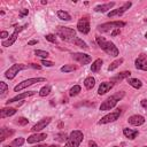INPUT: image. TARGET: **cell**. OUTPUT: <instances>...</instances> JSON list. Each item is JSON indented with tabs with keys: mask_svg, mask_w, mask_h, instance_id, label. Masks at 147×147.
<instances>
[{
	"mask_svg": "<svg viewBox=\"0 0 147 147\" xmlns=\"http://www.w3.org/2000/svg\"><path fill=\"white\" fill-rule=\"evenodd\" d=\"M16 113V109L15 108H3L0 110V117L1 118H5V117H9L12 115H14Z\"/></svg>",
	"mask_w": 147,
	"mask_h": 147,
	"instance_id": "obj_23",
	"label": "cell"
},
{
	"mask_svg": "<svg viewBox=\"0 0 147 147\" xmlns=\"http://www.w3.org/2000/svg\"><path fill=\"white\" fill-rule=\"evenodd\" d=\"M89 147H98V145H97L93 140H90V141H89Z\"/></svg>",
	"mask_w": 147,
	"mask_h": 147,
	"instance_id": "obj_44",
	"label": "cell"
},
{
	"mask_svg": "<svg viewBox=\"0 0 147 147\" xmlns=\"http://www.w3.org/2000/svg\"><path fill=\"white\" fill-rule=\"evenodd\" d=\"M48 147H60L59 145H51V146H48Z\"/></svg>",
	"mask_w": 147,
	"mask_h": 147,
	"instance_id": "obj_48",
	"label": "cell"
},
{
	"mask_svg": "<svg viewBox=\"0 0 147 147\" xmlns=\"http://www.w3.org/2000/svg\"><path fill=\"white\" fill-rule=\"evenodd\" d=\"M123 133H124V136H125L126 138H129L130 140L136 139V138H137V136L139 134L138 130H131V129H128V128L123 129Z\"/></svg>",
	"mask_w": 147,
	"mask_h": 147,
	"instance_id": "obj_22",
	"label": "cell"
},
{
	"mask_svg": "<svg viewBox=\"0 0 147 147\" xmlns=\"http://www.w3.org/2000/svg\"><path fill=\"white\" fill-rule=\"evenodd\" d=\"M114 147H118V146H114Z\"/></svg>",
	"mask_w": 147,
	"mask_h": 147,
	"instance_id": "obj_52",
	"label": "cell"
},
{
	"mask_svg": "<svg viewBox=\"0 0 147 147\" xmlns=\"http://www.w3.org/2000/svg\"><path fill=\"white\" fill-rule=\"evenodd\" d=\"M41 82H46V78L44 77H37V78H30V80H27V81H23L22 83H20L19 85H16L14 88V91L15 92H20L22 91L23 89L30 86V85H33L35 83H41Z\"/></svg>",
	"mask_w": 147,
	"mask_h": 147,
	"instance_id": "obj_7",
	"label": "cell"
},
{
	"mask_svg": "<svg viewBox=\"0 0 147 147\" xmlns=\"http://www.w3.org/2000/svg\"><path fill=\"white\" fill-rule=\"evenodd\" d=\"M29 14V11L27 9V8H23V9H21V12H20V17H23V16H25V15H28Z\"/></svg>",
	"mask_w": 147,
	"mask_h": 147,
	"instance_id": "obj_40",
	"label": "cell"
},
{
	"mask_svg": "<svg viewBox=\"0 0 147 147\" xmlns=\"http://www.w3.org/2000/svg\"><path fill=\"white\" fill-rule=\"evenodd\" d=\"M128 122L134 126H140L145 123V117L141 115H132L131 117H129Z\"/></svg>",
	"mask_w": 147,
	"mask_h": 147,
	"instance_id": "obj_16",
	"label": "cell"
},
{
	"mask_svg": "<svg viewBox=\"0 0 147 147\" xmlns=\"http://www.w3.org/2000/svg\"><path fill=\"white\" fill-rule=\"evenodd\" d=\"M131 3H125L122 7H120V8H117V9H113L112 12H109L108 13V17H114V16H121L124 12H126L130 7H131Z\"/></svg>",
	"mask_w": 147,
	"mask_h": 147,
	"instance_id": "obj_13",
	"label": "cell"
},
{
	"mask_svg": "<svg viewBox=\"0 0 147 147\" xmlns=\"http://www.w3.org/2000/svg\"><path fill=\"white\" fill-rule=\"evenodd\" d=\"M97 43H98V45L101 47V49H104L108 55H110V56H118L120 51H118V48L115 46L114 43L108 41V40H106L104 37H100V36L97 37Z\"/></svg>",
	"mask_w": 147,
	"mask_h": 147,
	"instance_id": "obj_1",
	"label": "cell"
},
{
	"mask_svg": "<svg viewBox=\"0 0 147 147\" xmlns=\"http://www.w3.org/2000/svg\"><path fill=\"white\" fill-rule=\"evenodd\" d=\"M145 147H147V146H145Z\"/></svg>",
	"mask_w": 147,
	"mask_h": 147,
	"instance_id": "obj_53",
	"label": "cell"
},
{
	"mask_svg": "<svg viewBox=\"0 0 147 147\" xmlns=\"http://www.w3.org/2000/svg\"><path fill=\"white\" fill-rule=\"evenodd\" d=\"M94 85H96V80H94L92 76H89V77L85 78V81H84V86H85L88 90H92Z\"/></svg>",
	"mask_w": 147,
	"mask_h": 147,
	"instance_id": "obj_24",
	"label": "cell"
},
{
	"mask_svg": "<svg viewBox=\"0 0 147 147\" xmlns=\"http://www.w3.org/2000/svg\"><path fill=\"white\" fill-rule=\"evenodd\" d=\"M134 65H136V68L139 69V70L147 71V55H146V54H140V55L136 59Z\"/></svg>",
	"mask_w": 147,
	"mask_h": 147,
	"instance_id": "obj_11",
	"label": "cell"
},
{
	"mask_svg": "<svg viewBox=\"0 0 147 147\" xmlns=\"http://www.w3.org/2000/svg\"><path fill=\"white\" fill-rule=\"evenodd\" d=\"M29 67H31V68H35V69H37V70H40V69H41V67H40V65H37V64H35V63H31V64H29Z\"/></svg>",
	"mask_w": 147,
	"mask_h": 147,
	"instance_id": "obj_42",
	"label": "cell"
},
{
	"mask_svg": "<svg viewBox=\"0 0 147 147\" xmlns=\"http://www.w3.org/2000/svg\"><path fill=\"white\" fill-rule=\"evenodd\" d=\"M57 17L62 21H70V19H71L70 14L68 12H64V11H59L57 12Z\"/></svg>",
	"mask_w": 147,
	"mask_h": 147,
	"instance_id": "obj_27",
	"label": "cell"
},
{
	"mask_svg": "<svg viewBox=\"0 0 147 147\" xmlns=\"http://www.w3.org/2000/svg\"><path fill=\"white\" fill-rule=\"evenodd\" d=\"M47 138V134L46 133H35V134H31L30 137H28V144H35V142H39V141H43Z\"/></svg>",
	"mask_w": 147,
	"mask_h": 147,
	"instance_id": "obj_17",
	"label": "cell"
},
{
	"mask_svg": "<svg viewBox=\"0 0 147 147\" xmlns=\"http://www.w3.org/2000/svg\"><path fill=\"white\" fill-rule=\"evenodd\" d=\"M33 147H48L46 145H37V146H33Z\"/></svg>",
	"mask_w": 147,
	"mask_h": 147,
	"instance_id": "obj_47",
	"label": "cell"
},
{
	"mask_svg": "<svg viewBox=\"0 0 147 147\" xmlns=\"http://www.w3.org/2000/svg\"><path fill=\"white\" fill-rule=\"evenodd\" d=\"M125 23L122 22V21H113V22H108V23H104L98 27V30L100 32H109L112 30H115V29H120L122 27H124Z\"/></svg>",
	"mask_w": 147,
	"mask_h": 147,
	"instance_id": "obj_5",
	"label": "cell"
},
{
	"mask_svg": "<svg viewBox=\"0 0 147 147\" xmlns=\"http://www.w3.org/2000/svg\"><path fill=\"white\" fill-rule=\"evenodd\" d=\"M28 123H29V121H28L25 117H20V118H17V124H19V125L24 126V125H27Z\"/></svg>",
	"mask_w": 147,
	"mask_h": 147,
	"instance_id": "obj_37",
	"label": "cell"
},
{
	"mask_svg": "<svg viewBox=\"0 0 147 147\" xmlns=\"http://www.w3.org/2000/svg\"><path fill=\"white\" fill-rule=\"evenodd\" d=\"M33 94H36L35 91H28V92H24V93H21V94H17V96L11 98L8 101H6V104L9 105V104L16 102V101H20V100H22V99H24V98H27V97H31V96H33Z\"/></svg>",
	"mask_w": 147,
	"mask_h": 147,
	"instance_id": "obj_15",
	"label": "cell"
},
{
	"mask_svg": "<svg viewBox=\"0 0 147 147\" xmlns=\"http://www.w3.org/2000/svg\"><path fill=\"white\" fill-rule=\"evenodd\" d=\"M41 64H44L45 67H53V65H54V63H53L52 61H47V60H45V59L41 60Z\"/></svg>",
	"mask_w": 147,
	"mask_h": 147,
	"instance_id": "obj_39",
	"label": "cell"
},
{
	"mask_svg": "<svg viewBox=\"0 0 147 147\" xmlns=\"http://www.w3.org/2000/svg\"><path fill=\"white\" fill-rule=\"evenodd\" d=\"M56 139L59 141H64V140H68V137H67L65 133H60V134H57V138Z\"/></svg>",
	"mask_w": 147,
	"mask_h": 147,
	"instance_id": "obj_38",
	"label": "cell"
},
{
	"mask_svg": "<svg viewBox=\"0 0 147 147\" xmlns=\"http://www.w3.org/2000/svg\"><path fill=\"white\" fill-rule=\"evenodd\" d=\"M123 61H124V60H123L122 57H120V59L115 60L114 62H112V63H110V65L108 67V70H109V71H113V70H115L117 67H120V65L123 63Z\"/></svg>",
	"mask_w": 147,
	"mask_h": 147,
	"instance_id": "obj_28",
	"label": "cell"
},
{
	"mask_svg": "<svg viewBox=\"0 0 147 147\" xmlns=\"http://www.w3.org/2000/svg\"><path fill=\"white\" fill-rule=\"evenodd\" d=\"M130 75H131V72H130V71H123V72H120L118 75H116V76H114V77L112 78L110 82H112L113 84H114V83H118V82L123 81L124 78H129Z\"/></svg>",
	"mask_w": 147,
	"mask_h": 147,
	"instance_id": "obj_20",
	"label": "cell"
},
{
	"mask_svg": "<svg viewBox=\"0 0 147 147\" xmlns=\"http://www.w3.org/2000/svg\"><path fill=\"white\" fill-rule=\"evenodd\" d=\"M74 44H75L76 46H78V47H81V48H84V49H88L89 48V46H88V44L85 43V41H83L81 38H78V37H76L75 38V40L72 41Z\"/></svg>",
	"mask_w": 147,
	"mask_h": 147,
	"instance_id": "obj_29",
	"label": "cell"
},
{
	"mask_svg": "<svg viewBox=\"0 0 147 147\" xmlns=\"http://www.w3.org/2000/svg\"><path fill=\"white\" fill-rule=\"evenodd\" d=\"M28 67L29 65H27V64H22V63H16V64H13L6 72H5V76H6V78H8V80H13L17 74L21 71V70H24V69H28Z\"/></svg>",
	"mask_w": 147,
	"mask_h": 147,
	"instance_id": "obj_6",
	"label": "cell"
},
{
	"mask_svg": "<svg viewBox=\"0 0 147 147\" xmlns=\"http://www.w3.org/2000/svg\"><path fill=\"white\" fill-rule=\"evenodd\" d=\"M77 30L81 33H89L90 32V21L88 19H81L77 23Z\"/></svg>",
	"mask_w": 147,
	"mask_h": 147,
	"instance_id": "obj_12",
	"label": "cell"
},
{
	"mask_svg": "<svg viewBox=\"0 0 147 147\" xmlns=\"http://www.w3.org/2000/svg\"><path fill=\"white\" fill-rule=\"evenodd\" d=\"M51 121H52V118L51 117H45V118H43V120H40L37 124H35L33 126H32V129H31V131H33V132H39L40 130H43V129H45L49 123H51Z\"/></svg>",
	"mask_w": 147,
	"mask_h": 147,
	"instance_id": "obj_14",
	"label": "cell"
},
{
	"mask_svg": "<svg viewBox=\"0 0 147 147\" xmlns=\"http://www.w3.org/2000/svg\"><path fill=\"white\" fill-rule=\"evenodd\" d=\"M4 147H14V146H12V145H11V146H9V145H6V146H4Z\"/></svg>",
	"mask_w": 147,
	"mask_h": 147,
	"instance_id": "obj_49",
	"label": "cell"
},
{
	"mask_svg": "<svg viewBox=\"0 0 147 147\" xmlns=\"http://www.w3.org/2000/svg\"><path fill=\"white\" fill-rule=\"evenodd\" d=\"M23 144H24V138H22V137H19L12 141V146H14V147H20Z\"/></svg>",
	"mask_w": 147,
	"mask_h": 147,
	"instance_id": "obj_33",
	"label": "cell"
},
{
	"mask_svg": "<svg viewBox=\"0 0 147 147\" xmlns=\"http://www.w3.org/2000/svg\"><path fill=\"white\" fill-rule=\"evenodd\" d=\"M124 94H125V93H124L123 91L113 94L112 97H109L108 99H106V100L100 105V110L105 112V110H110V109H113V108L117 105V102L123 99Z\"/></svg>",
	"mask_w": 147,
	"mask_h": 147,
	"instance_id": "obj_2",
	"label": "cell"
},
{
	"mask_svg": "<svg viewBox=\"0 0 147 147\" xmlns=\"http://www.w3.org/2000/svg\"><path fill=\"white\" fill-rule=\"evenodd\" d=\"M141 106L145 108V109H147V99H144V100H141Z\"/></svg>",
	"mask_w": 147,
	"mask_h": 147,
	"instance_id": "obj_43",
	"label": "cell"
},
{
	"mask_svg": "<svg viewBox=\"0 0 147 147\" xmlns=\"http://www.w3.org/2000/svg\"><path fill=\"white\" fill-rule=\"evenodd\" d=\"M114 6H115V3H114V1H112V3H107V4H104V5H99V6H97V7L94 8V11H96V12H98V13H105V12H107V11L112 9Z\"/></svg>",
	"mask_w": 147,
	"mask_h": 147,
	"instance_id": "obj_19",
	"label": "cell"
},
{
	"mask_svg": "<svg viewBox=\"0 0 147 147\" xmlns=\"http://www.w3.org/2000/svg\"><path fill=\"white\" fill-rule=\"evenodd\" d=\"M45 38H46V40H48V41H51V43H53V44H56V43H57L56 37H55L54 35H52V33L46 35V36H45Z\"/></svg>",
	"mask_w": 147,
	"mask_h": 147,
	"instance_id": "obj_36",
	"label": "cell"
},
{
	"mask_svg": "<svg viewBox=\"0 0 147 147\" xmlns=\"http://www.w3.org/2000/svg\"><path fill=\"white\" fill-rule=\"evenodd\" d=\"M13 134H14V131L13 130H9L7 128H1V129H0V141L6 140L7 138H9Z\"/></svg>",
	"mask_w": 147,
	"mask_h": 147,
	"instance_id": "obj_21",
	"label": "cell"
},
{
	"mask_svg": "<svg viewBox=\"0 0 147 147\" xmlns=\"http://www.w3.org/2000/svg\"><path fill=\"white\" fill-rule=\"evenodd\" d=\"M126 81H128L129 85H131V86L134 88V89H140V88L142 86L141 81H139V80H137V78H128Z\"/></svg>",
	"mask_w": 147,
	"mask_h": 147,
	"instance_id": "obj_26",
	"label": "cell"
},
{
	"mask_svg": "<svg viewBox=\"0 0 147 147\" xmlns=\"http://www.w3.org/2000/svg\"><path fill=\"white\" fill-rule=\"evenodd\" d=\"M120 116H121V110L117 109L116 112L110 113V114H107L106 116H104L99 121V124H107V123H110V122H115L116 120H118Z\"/></svg>",
	"mask_w": 147,
	"mask_h": 147,
	"instance_id": "obj_10",
	"label": "cell"
},
{
	"mask_svg": "<svg viewBox=\"0 0 147 147\" xmlns=\"http://www.w3.org/2000/svg\"><path fill=\"white\" fill-rule=\"evenodd\" d=\"M7 91H8L7 84H6L5 82H0V92H1V97H4Z\"/></svg>",
	"mask_w": 147,
	"mask_h": 147,
	"instance_id": "obj_34",
	"label": "cell"
},
{
	"mask_svg": "<svg viewBox=\"0 0 147 147\" xmlns=\"http://www.w3.org/2000/svg\"><path fill=\"white\" fill-rule=\"evenodd\" d=\"M83 132L80 131V130H75L72 131L69 137H68V140H67V144L64 145V147H78L81 145V142L83 141Z\"/></svg>",
	"mask_w": 147,
	"mask_h": 147,
	"instance_id": "obj_4",
	"label": "cell"
},
{
	"mask_svg": "<svg viewBox=\"0 0 147 147\" xmlns=\"http://www.w3.org/2000/svg\"><path fill=\"white\" fill-rule=\"evenodd\" d=\"M49 93H51V86H49V85H46V86L41 88L40 91H39V96H40V97H46V96H48Z\"/></svg>",
	"mask_w": 147,
	"mask_h": 147,
	"instance_id": "obj_32",
	"label": "cell"
},
{
	"mask_svg": "<svg viewBox=\"0 0 147 147\" xmlns=\"http://www.w3.org/2000/svg\"><path fill=\"white\" fill-rule=\"evenodd\" d=\"M81 90H82V88H81L80 85H75L74 88H71V89H70V91H69V96H70V97H76V96L81 92Z\"/></svg>",
	"mask_w": 147,
	"mask_h": 147,
	"instance_id": "obj_30",
	"label": "cell"
},
{
	"mask_svg": "<svg viewBox=\"0 0 147 147\" xmlns=\"http://www.w3.org/2000/svg\"><path fill=\"white\" fill-rule=\"evenodd\" d=\"M113 86H114V84H113L112 82H104V83L100 84V86H99V89H98V93H99L100 96H102V94L107 93Z\"/></svg>",
	"mask_w": 147,
	"mask_h": 147,
	"instance_id": "obj_18",
	"label": "cell"
},
{
	"mask_svg": "<svg viewBox=\"0 0 147 147\" xmlns=\"http://www.w3.org/2000/svg\"><path fill=\"white\" fill-rule=\"evenodd\" d=\"M101 67H102V60L101 59H97L91 65V71L92 72H98L101 69Z\"/></svg>",
	"mask_w": 147,
	"mask_h": 147,
	"instance_id": "obj_25",
	"label": "cell"
},
{
	"mask_svg": "<svg viewBox=\"0 0 147 147\" xmlns=\"http://www.w3.org/2000/svg\"><path fill=\"white\" fill-rule=\"evenodd\" d=\"M25 28H27V24H25V25H23V27L16 28V29H15V31L13 32V35H12V36H11V37H9L7 40H4L1 45H3L4 47H9V46H12V45L15 43V40L17 39V36H19V33H20L22 30H24Z\"/></svg>",
	"mask_w": 147,
	"mask_h": 147,
	"instance_id": "obj_8",
	"label": "cell"
},
{
	"mask_svg": "<svg viewBox=\"0 0 147 147\" xmlns=\"http://www.w3.org/2000/svg\"><path fill=\"white\" fill-rule=\"evenodd\" d=\"M55 33L62 40H65V41L72 43L76 38V31L71 28H67V27H57L55 30Z\"/></svg>",
	"mask_w": 147,
	"mask_h": 147,
	"instance_id": "obj_3",
	"label": "cell"
},
{
	"mask_svg": "<svg viewBox=\"0 0 147 147\" xmlns=\"http://www.w3.org/2000/svg\"><path fill=\"white\" fill-rule=\"evenodd\" d=\"M8 37V32L7 31H1V33H0V38L1 39H5Z\"/></svg>",
	"mask_w": 147,
	"mask_h": 147,
	"instance_id": "obj_41",
	"label": "cell"
},
{
	"mask_svg": "<svg viewBox=\"0 0 147 147\" xmlns=\"http://www.w3.org/2000/svg\"><path fill=\"white\" fill-rule=\"evenodd\" d=\"M76 69H77V67L74 65V64H64L63 67H61V71L62 72H70V71H74Z\"/></svg>",
	"mask_w": 147,
	"mask_h": 147,
	"instance_id": "obj_31",
	"label": "cell"
},
{
	"mask_svg": "<svg viewBox=\"0 0 147 147\" xmlns=\"http://www.w3.org/2000/svg\"><path fill=\"white\" fill-rule=\"evenodd\" d=\"M120 32H121V30H120V29H115V30L112 32V36H113V37H115V36H116V35H118Z\"/></svg>",
	"mask_w": 147,
	"mask_h": 147,
	"instance_id": "obj_45",
	"label": "cell"
},
{
	"mask_svg": "<svg viewBox=\"0 0 147 147\" xmlns=\"http://www.w3.org/2000/svg\"><path fill=\"white\" fill-rule=\"evenodd\" d=\"M145 22H147V19H145Z\"/></svg>",
	"mask_w": 147,
	"mask_h": 147,
	"instance_id": "obj_51",
	"label": "cell"
},
{
	"mask_svg": "<svg viewBox=\"0 0 147 147\" xmlns=\"http://www.w3.org/2000/svg\"><path fill=\"white\" fill-rule=\"evenodd\" d=\"M145 37H146V38H147V32H146V33H145Z\"/></svg>",
	"mask_w": 147,
	"mask_h": 147,
	"instance_id": "obj_50",
	"label": "cell"
},
{
	"mask_svg": "<svg viewBox=\"0 0 147 147\" xmlns=\"http://www.w3.org/2000/svg\"><path fill=\"white\" fill-rule=\"evenodd\" d=\"M71 56H72V59L75 60V61H77L78 63H81L83 65L84 64H89L92 61L91 56L88 55V54H85V53H72Z\"/></svg>",
	"mask_w": 147,
	"mask_h": 147,
	"instance_id": "obj_9",
	"label": "cell"
},
{
	"mask_svg": "<svg viewBox=\"0 0 147 147\" xmlns=\"http://www.w3.org/2000/svg\"><path fill=\"white\" fill-rule=\"evenodd\" d=\"M35 54H36L37 56H40V57H44V59L49 56L48 52H45V51H41V49H36V51H35Z\"/></svg>",
	"mask_w": 147,
	"mask_h": 147,
	"instance_id": "obj_35",
	"label": "cell"
},
{
	"mask_svg": "<svg viewBox=\"0 0 147 147\" xmlns=\"http://www.w3.org/2000/svg\"><path fill=\"white\" fill-rule=\"evenodd\" d=\"M38 41L37 40H30L29 43H28V45H35V44H37Z\"/></svg>",
	"mask_w": 147,
	"mask_h": 147,
	"instance_id": "obj_46",
	"label": "cell"
}]
</instances>
